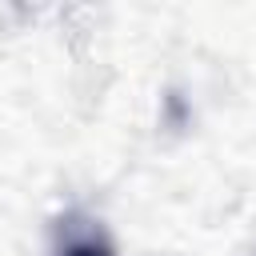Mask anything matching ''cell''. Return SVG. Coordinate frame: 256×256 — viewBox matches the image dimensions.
Listing matches in <instances>:
<instances>
[{
  "mask_svg": "<svg viewBox=\"0 0 256 256\" xmlns=\"http://www.w3.org/2000/svg\"><path fill=\"white\" fill-rule=\"evenodd\" d=\"M52 256H116L112 236L84 212H64L52 228Z\"/></svg>",
  "mask_w": 256,
  "mask_h": 256,
  "instance_id": "obj_1",
  "label": "cell"
}]
</instances>
